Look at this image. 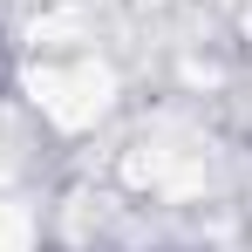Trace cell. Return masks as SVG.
Masks as SVG:
<instances>
[{
  "mask_svg": "<svg viewBox=\"0 0 252 252\" xmlns=\"http://www.w3.org/2000/svg\"><path fill=\"white\" fill-rule=\"evenodd\" d=\"M0 252H34V218L21 198H0Z\"/></svg>",
  "mask_w": 252,
  "mask_h": 252,
  "instance_id": "cell-2",
  "label": "cell"
},
{
  "mask_svg": "<svg viewBox=\"0 0 252 252\" xmlns=\"http://www.w3.org/2000/svg\"><path fill=\"white\" fill-rule=\"evenodd\" d=\"M109 68L102 62H89V55H75V62H48V68H34V102H41L55 123L82 129L95 123L102 109H109Z\"/></svg>",
  "mask_w": 252,
  "mask_h": 252,
  "instance_id": "cell-1",
  "label": "cell"
}]
</instances>
